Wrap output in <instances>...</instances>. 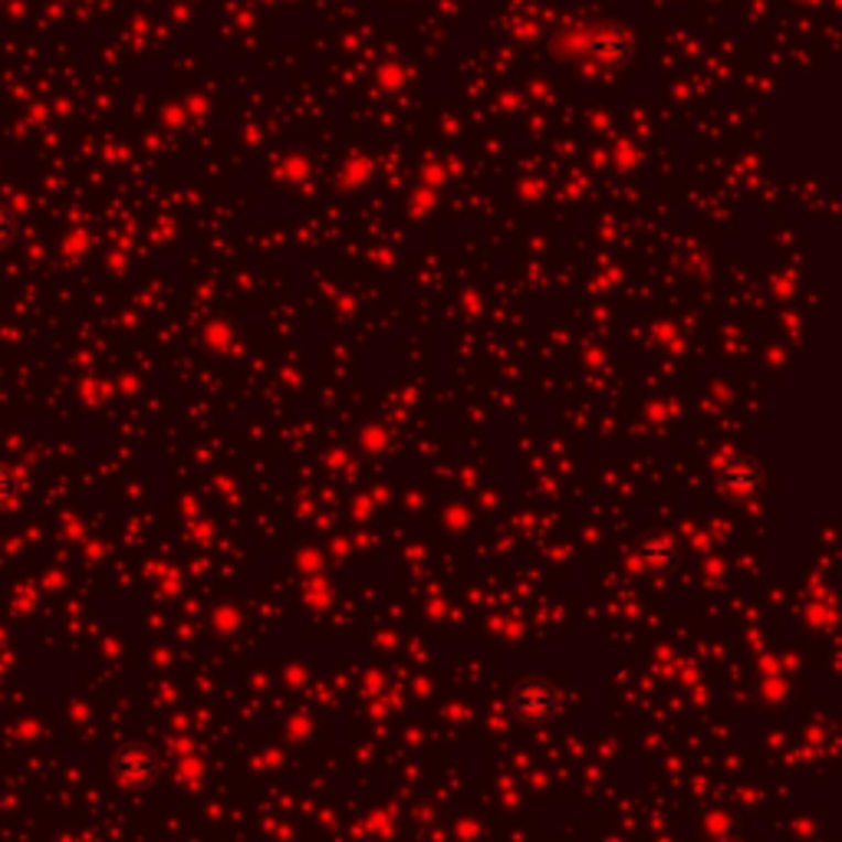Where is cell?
<instances>
[{"mask_svg": "<svg viewBox=\"0 0 842 842\" xmlns=\"http://www.w3.org/2000/svg\"><path fill=\"white\" fill-rule=\"evenodd\" d=\"M514 711H517L520 721L540 724V721L553 717V711H557V691H553L547 681L530 678V681L517 684V691H514Z\"/></svg>", "mask_w": 842, "mask_h": 842, "instance_id": "cell-1", "label": "cell"}, {"mask_svg": "<svg viewBox=\"0 0 842 842\" xmlns=\"http://www.w3.org/2000/svg\"><path fill=\"white\" fill-rule=\"evenodd\" d=\"M155 770H159V760H155V754H152L149 747H142V744H129V747H122L119 757H116V774H119L122 780H129V784H149V780L155 777Z\"/></svg>", "mask_w": 842, "mask_h": 842, "instance_id": "cell-2", "label": "cell"}, {"mask_svg": "<svg viewBox=\"0 0 842 842\" xmlns=\"http://www.w3.org/2000/svg\"><path fill=\"white\" fill-rule=\"evenodd\" d=\"M13 494H17V481H13V474L0 464V507H7V504L13 500Z\"/></svg>", "mask_w": 842, "mask_h": 842, "instance_id": "cell-3", "label": "cell"}, {"mask_svg": "<svg viewBox=\"0 0 842 842\" xmlns=\"http://www.w3.org/2000/svg\"><path fill=\"white\" fill-rule=\"evenodd\" d=\"M13 234H17V224H13V217H10L7 210L0 208V247H3V244H7V240L13 237Z\"/></svg>", "mask_w": 842, "mask_h": 842, "instance_id": "cell-4", "label": "cell"}, {"mask_svg": "<svg viewBox=\"0 0 842 842\" xmlns=\"http://www.w3.org/2000/svg\"><path fill=\"white\" fill-rule=\"evenodd\" d=\"M727 842H737V840H727Z\"/></svg>", "mask_w": 842, "mask_h": 842, "instance_id": "cell-5", "label": "cell"}]
</instances>
